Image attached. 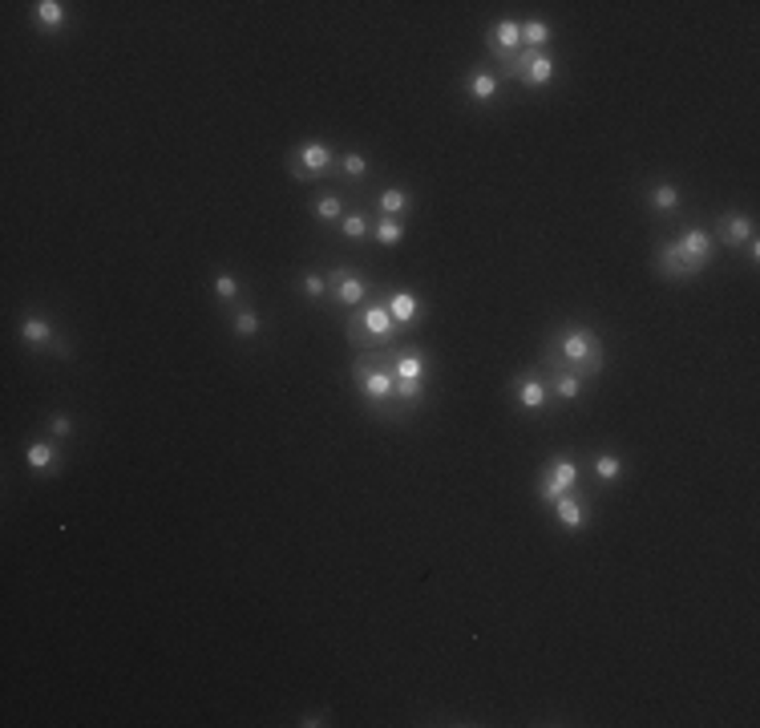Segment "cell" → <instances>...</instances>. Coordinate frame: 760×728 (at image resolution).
Masks as SVG:
<instances>
[{
    "mask_svg": "<svg viewBox=\"0 0 760 728\" xmlns=\"http://www.w3.org/2000/svg\"><path fill=\"white\" fill-rule=\"evenodd\" d=\"M542 364H546V369H570L575 377L591 380V377H599L603 364H607V344L586 324H562L559 332H554Z\"/></svg>",
    "mask_w": 760,
    "mask_h": 728,
    "instance_id": "1",
    "label": "cell"
},
{
    "mask_svg": "<svg viewBox=\"0 0 760 728\" xmlns=\"http://www.w3.org/2000/svg\"><path fill=\"white\" fill-rule=\"evenodd\" d=\"M712 255H716V239H712V231L683 227L675 243H659L656 264H659V272L672 275V280H691L696 272H704V267L712 264Z\"/></svg>",
    "mask_w": 760,
    "mask_h": 728,
    "instance_id": "2",
    "label": "cell"
},
{
    "mask_svg": "<svg viewBox=\"0 0 760 728\" xmlns=\"http://www.w3.org/2000/svg\"><path fill=\"white\" fill-rule=\"evenodd\" d=\"M352 380H356L360 397L372 413H380L385 421H396V409H393V397H396V380H393V369L385 364V348L380 352H360L356 364H352Z\"/></svg>",
    "mask_w": 760,
    "mask_h": 728,
    "instance_id": "3",
    "label": "cell"
},
{
    "mask_svg": "<svg viewBox=\"0 0 760 728\" xmlns=\"http://www.w3.org/2000/svg\"><path fill=\"white\" fill-rule=\"evenodd\" d=\"M385 364L393 369V380H396V397H393L396 417L421 409V401H425V377H429L425 352L421 348H385Z\"/></svg>",
    "mask_w": 760,
    "mask_h": 728,
    "instance_id": "4",
    "label": "cell"
},
{
    "mask_svg": "<svg viewBox=\"0 0 760 728\" xmlns=\"http://www.w3.org/2000/svg\"><path fill=\"white\" fill-rule=\"evenodd\" d=\"M344 336H348L352 348L360 352H380V348H393V340L401 336L396 320L388 316L385 299L380 304H360L348 312V324H344Z\"/></svg>",
    "mask_w": 760,
    "mask_h": 728,
    "instance_id": "5",
    "label": "cell"
},
{
    "mask_svg": "<svg viewBox=\"0 0 760 728\" xmlns=\"http://www.w3.org/2000/svg\"><path fill=\"white\" fill-rule=\"evenodd\" d=\"M336 167V154L323 142H304L291 154V178L296 183H312V178H328Z\"/></svg>",
    "mask_w": 760,
    "mask_h": 728,
    "instance_id": "6",
    "label": "cell"
},
{
    "mask_svg": "<svg viewBox=\"0 0 760 728\" xmlns=\"http://www.w3.org/2000/svg\"><path fill=\"white\" fill-rule=\"evenodd\" d=\"M578 478H583V470H578V462H570V457H551V465H546V474L538 478V498L542 502H559L562 494H570L578 486Z\"/></svg>",
    "mask_w": 760,
    "mask_h": 728,
    "instance_id": "7",
    "label": "cell"
},
{
    "mask_svg": "<svg viewBox=\"0 0 760 728\" xmlns=\"http://www.w3.org/2000/svg\"><path fill=\"white\" fill-rule=\"evenodd\" d=\"M328 299H332L336 307H360L368 299V283L360 280V275H352L344 264H332L328 267Z\"/></svg>",
    "mask_w": 760,
    "mask_h": 728,
    "instance_id": "8",
    "label": "cell"
},
{
    "mask_svg": "<svg viewBox=\"0 0 760 728\" xmlns=\"http://www.w3.org/2000/svg\"><path fill=\"white\" fill-rule=\"evenodd\" d=\"M385 307H388V316L396 320V328H413V324H421V320H425V299H421L417 291L393 288L385 296Z\"/></svg>",
    "mask_w": 760,
    "mask_h": 728,
    "instance_id": "9",
    "label": "cell"
},
{
    "mask_svg": "<svg viewBox=\"0 0 760 728\" xmlns=\"http://www.w3.org/2000/svg\"><path fill=\"white\" fill-rule=\"evenodd\" d=\"M522 49V20H498L490 29V57L506 70V61Z\"/></svg>",
    "mask_w": 760,
    "mask_h": 728,
    "instance_id": "10",
    "label": "cell"
},
{
    "mask_svg": "<svg viewBox=\"0 0 760 728\" xmlns=\"http://www.w3.org/2000/svg\"><path fill=\"white\" fill-rule=\"evenodd\" d=\"M514 401L522 413H546L551 409V389H546V380L534 377V372H526L522 380L514 385Z\"/></svg>",
    "mask_w": 760,
    "mask_h": 728,
    "instance_id": "11",
    "label": "cell"
},
{
    "mask_svg": "<svg viewBox=\"0 0 760 728\" xmlns=\"http://www.w3.org/2000/svg\"><path fill=\"white\" fill-rule=\"evenodd\" d=\"M20 340H25L29 348H57L61 356H69V348L57 340V328H53L45 316H25L20 320Z\"/></svg>",
    "mask_w": 760,
    "mask_h": 728,
    "instance_id": "12",
    "label": "cell"
},
{
    "mask_svg": "<svg viewBox=\"0 0 760 728\" xmlns=\"http://www.w3.org/2000/svg\"><path fill=\"white\" fill-rule=\"evenodd\" d=\"M554 518H559L562 530L578 535V530H586V522H591V510H586V502L578 498L575 490H570V494H562V498L554 502Z\"/></svg>",
    "mask_w": 760,
    "mask_h": 728,
    "instance_id": "13",
    "label": "cell"
},
{
    "mask_svg": "<svg viewBox=\"0 0 760 728\" xmlns=\"http://www.w3.org/2000/svg\"><path fill=\"white\" fill-rule=\"evenodd\" d=\"M752 235H756V223H752L748 215H720L716 231H712V239L724 243V247H740V243H748Z\"/></svg>",
    "mask_w": 760,
    "mask_h": 728,
    "instance_id": "14",
    "label": "cell"
},
{
    "mask_svg": "<svg viewBox=\"0 0 760 728\" xmlns=\"http://www.w3.org/2000/svg\"><path fill=\"white\" fill-rule=\"evenodd\" d=\"M554 73H559V65H554V57L546 53V49H538V53L530 57V65L522 70V86H530V89H546L554 81Z\"/></svg>",
    "mask_w": 760,
    "mask_h": 728,
    "instance_id": "15",
    "label": "cell"
},
{
    "mask_svg": "<svg viewBox=\"0 0 760 728\" xmlns=\"http://www.w3.org/2000/svg\"><path fill=\"white\" fill-rule=\"evenodd\" d=\"M498 89H502V81H498V73H490V70H473L470 78H465V94H470V102H478V106H490L494 97H498Z\"/></svg>",
    "mask_w": 760,
    "mask_h": 728,
    "instance_id": "16",
    "label": "cell"
},
{
    "mask_svg": "<svg viewBox=\"0 0 760 728\" xmlns=\"http://www.w3.org/2000/svg\"><path fill=\"white\" fill-rule=\"evenodd\" d=\"M546 389H551V397H559L562 405H570V401H578V397H583V385L586 380L583 377H575V372L570 369H546Z\"/></svg>",
    "mask_w": 760,
    "mask_h": 728,
    "instance_id": "17",
    "label": "cell"
},
{
    "mask_svg": "<svg viewBox=\"0 0 760 728\" xmlns=\"http://www.w3.org/2000/svg\"><path fill=\"white\" fill-rule=\"evenodd\" d=\"M25 465L33 470V474H49V470H57L61 465V449H57V441H33L25 454Z\"/></svg>",
    "mask_w": 760,
    "mask_h": 728,
    "instance_id": "18",
    "label": "cell"
},
{
    "mask_svg": "<svg viewBox=\"0 0 760 728\" xmlns=\"http://www.w3.org/2000/svg\"><path fill=\"white\" fill-rule=\"evenodd\" d=\"M376 211L388 215V219H401V215H409L413 211L409 191H401V186H388V191H380V199H376Z\"/></svg>",
    "mask_w": 760,
    "mask_h": 728,
    "instance_id": "19",
    "label": "cell"
},
{
    "mask_svg": "<svg viewBox=\"0 0 760 728\" xmlns=\"http://www.w3.org/2000/svg\"><path fill=\"white\" fill-rule=\"evenodd\" d=\"M647 202H651V211H656V215H675V211H680V186H672V183L651 186Z\"/></svg>",
    "mask_w": 760,
    "mask_h": 728,
    "instance_id": "20",
    "label": "cell"
},
{
    "mask_svg": "<svg viewBox=\"0 0 760 728\" xmlns=\"http://www.w3.org/2000/svg\"><path fill=\"white\" fill-rule=\"evenodd\" d=\"M33 17H37V25H41V29H53V33H57V29L65 25V17H69V12H65L61 0H37Z\"/></svg>",
    "mask_w": 760,
    "mask_h": 728,
    "instance_id": "21",
    "label": "cell"
},
{
    "mask_svg": "<svg viewBox=\"0 0 760 728\" xmlns=\"http://www.w3.org/2000/svg\"><path fill=\"white\" fill-rule=\"evenodd\" d=\"M340 235L348 239V243H364V239H372V223L364 219V211H344Z\"/></svg>",
    "mask_w": 760,
    "mask_h": 728,
    "instance_id": "22",
    "label": "cell"
},
{
    "mask_svg": "<svg viewBox=\"0 0 760 728\" xmlns=\"http://www.w3.org/2000/svg\"><path fill=\"white\" fill-rule=\"evenodd\" d=\"M372 239H376L380 247H396V243L405 239V223H401V219H388V215H376Z\"/></svg>",
    "mask_w": 760,
    "mask_h": 728,
    "instance_id": "23",
    "label": "cell"
},
{
    "mask_svg": "<svg viewBox=\"0 0 760 728\" xmlns=\"http://www.w3.org/2000/svg\"><path fill=\"white\" fill-rule=\"evenodd\" d=\"M312 215L320 223H340L344 219V199L340 194H320V199L312 202Z\"/></svg>",
    "mask_w": 760,
    "mask_h": 728,
    "instance_id": "24",
    "label": "cell"
},
{
    "mask_svg": "<svg viewBox=\"0 0 760 728\" xmlns=\"http://www.w3.org/2000/svg\"><path fill=\"white\" fill-rule=\"evenodd\" d=\"M522 45L526 49H546L551 45V25L546 20H522Z\"/></svg>",
    "mask_w": 760,
    "mask_h": 728,
    "instance_id": "25",
    "label": "cell"
},
{
    "mask_svg": "<svg viewBox=\"0 0 760 728\" xmlns=\"http://www.w3.org/2000/svg\"><path fill=\"white\" fill-rule=\"evenodd\" d=\"M231 328H235V336L239 340H255V336H259V316H255L251 307H239L235 312V320H231Z\"/></svg>",
    "mask_w": 760,
    "mask_h": 728,
    "instance_id": "26",
    "label": "cell"
},
{
    "mask_svg": "<svg viewBox=\"0 0 760 728\" xmlns=\"http://www.w3.org/2000/svg\"><path fill=\"white\" fill-rule=\"evenodd\" d=\"M623 474V457L619 454H599L594 457V478L599 482H615Z\"/></svg>",
    "mask_w": 760,
    "mask_h": 728,
    "instance_id": "27",
    "label": "cell"
},
{
    "mask_svg": "<svg viewBox=\"0 0 760 728\" xmlns=\"http://www.w3.org/2000/svg\"><path fill=\"white\" fill-rule=\"evenodd\" d=\"M210 291H215V299H219V304H231V299L239 296V280H235V275H227V272H219L215 280H210Z\"/></svg>",
    "mask_w": 760,
    "mask_h": 728,
    "instance_id": "28",
    "label": "cell"
},
{
    "mask_svg": "<svg viewBox=\"0 0 760 728\" xmlns=\"http://www.w3.org/2000/svg\"><path fill=\"white\" fill-rule=\"evenodd\" d=\"M340 170H344V178H356V183H360V178L368 175V159L352 150V154H344V159H340Z\"/></svg>",
    "mask_w": 760,
    "mask_h": 728,
    "instance_id": "29",
    "label": "cell"
},
{
    "mask_svg": "<svg viewBox=\"0 0 760 728\" xmlns=\"http://www.w3.org/2000/svg\"><path fill=\"white\" fill-rule=\"evenodd\" d=\"M299 288H304L307 299H323V296H328V280H323V275H315V272H307L304 280H299Z\"/></svg>",
    "mask_w": 760,
    "mask_h": 728,
    "instance_id": "30",
    "label": "cell"
},
{
    "mask_svg": "<svg viewBox=\"0 0 760 728\" xmlns=\"http://www.w3.org/2000/svg\"><path fill=\"white\" fill-rule=\"evenodd\" d=\"M49 433H53V438H57V441L73 438V421H69V417H65V413H53V417H49Z\"/></svg>",
    "mask_w": 760,
    "mask_h": 728,
    "instance_id": "31",
    "label": "cell"
},
{
    "mask_svg": "<svg viewBox=\"0 0 760 728\" xmlns=\"http://www.w3.org/2000/svg\"><path fill=\"white\" fill-rule=\"evenodd\" d=\"M744 255H748V264H752V267L760 264V239H756V235H752L748 243H744Z\"/></svg>",
    "mask_w": 760,
    "mask_h": 728,
    "instance_id": "32",
    "label": "cell"
},
{
    "mask_svg": "<svg viewBox=\"0 0 760 728\" xmlns=\"http://www.w3.org/2000/svg\"><path fill=\"white\" fill-rule=\"evenodd\" d=\"M299 724H304V728H323L328 720H323L320 712H304V720H299Z\"/></svg>",
    "mask_w": 760,
    "mask_h": 728,
    "instance_id": "33",
    "label": "cell"
}]
</instances>
